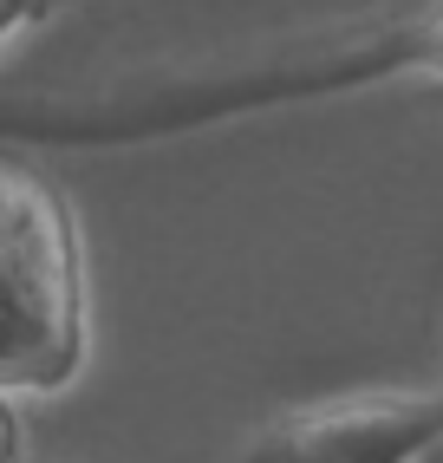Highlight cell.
<instances>
[{"mask_svg": "<svg viewBox=\"0 0 443 463\" xmlns=\"http://www.w3.org/2000/svg\"><path fill=\"white\" fill-rule=\"evenodd\" d=\"M79 365V268L59 209L0 176V385H59Z\"/></svg>", "mask_w": 443, "mask_h": 463, "instance_id": "cell-1", "label": "cell"}, {"mask_svg": "<svg viewBox=\"0 0 443 463\" xmlns=\"http://www.w3.org/2000/svg\"><path fill=\"white\" fill-rule=\"evenodd\" d=\"M443 444V392H353L274 418L241 463H418Z\"/></svg>", "mask_w": 443, "mask_h": 463, "instance_id": "cell-2", "label": "cell"}, {"mask_svg": "<svg viewBox=\"0 0 443 463\" xmlns=\"http://www.w3.org/2000/svg\"><path fill=\"white\" fill-rule=\"evenodd\" d=\"M424 33H430V79L443 85V7H437V14L424 20Z\"/></svg>", "mask_w": 443, "mask_h": 463, "instance_id": "cell-3", "label": "cell"}]
</instances>
